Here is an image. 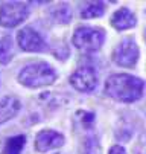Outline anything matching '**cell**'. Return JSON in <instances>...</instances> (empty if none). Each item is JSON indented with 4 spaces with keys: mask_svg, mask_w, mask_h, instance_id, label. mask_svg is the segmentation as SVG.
<instances>
[{
    "mask_svg": "<svg viewBox=\"0 0 146 154\" xmlns=\"http://www.w3.org/2000/svg\"><path fill=\"white\" fill-rule=\"evenodd\" d=\"M143 90V79L128 73H116L105 81V93L119 102H134L142 98Z\"/></svg>",
    "mask_w": 146,
    "mask_h": 154,
    "instance_id": "1",
    "label": "cell"
},
{
    "mask_svg": "<svg viewBox=\"0 0 146 154\" xmlns=\"http://www.w3.org/2000/svg\"><path fill=\"white\" fill-rule=\"evenodd\" d=\"M17 78L22 85L29 87V89H38V87L53 84L56 79V72L49 63L37 61L25 66Z\"/></svg>",
    "mask_w": 146,
    "mask_h": 154,
    "instance_id": "2",
    "label": "cell"
},
{
    "mask_svg": "<svg viewBox=\"0 0 146 154\" xmlns=\"http://www.w3.org/2000/svg\"><path fill=\"white\" fill-rule=\"evenodd\" d=\"M103 41H105V31L93 26H79L72 37L73 46L81 52H96L102 48Z\"/></svg>",
    "mask_w": 146,
    "mask_h": 154,
    "instance_id": "3",
    "label": "cell"
},
{
    "mask_svg": "<svg viewBox=\"0 0 146 154\" xmlns=\"http://www.w3.org/2000/svg\"><path fill=\"white\" fill-rule=\"evenodd\" d=\"M139 55H140V51H139L136 40L131 37H127L114 48L111 58L117 66H122V67H134L139 61Z\"/></svg>",
    "mask_w": 146,
    "mask_h": 154,
    "instance_id": "4",
    "label": "cell"
},
{
    "mask_svg": "<svg viewBox=\"0 0 146 154\" xmlns=\"http://www.w3.org/2000/svg\"><path fill=\"white\" fill-rule=\"evenodd\" d=\"M29 8L20 2H8L0 6V25L3 28H15L28 18Z\"/></svg>",
    "mask_w": 146,
    "mask_h": 154,
    "instance_id": "5",
    "label": "cell"
},
{
    "mask_svg": "<svg viewBox=\"0 0 146 154\" xmlns=\"http://www.w3.org/2000/svg\"><path fill=\"white\" fill-rule=\"evenodd\" d=\"M70 84L78 92H93L97 85V73L91 67H79L70 75Z\"/></svg>",
    "mask_w": 146,
    "mask_h": 154,
    "instance_id": "6",
    "label": "cell"
},
{
    "mask_svg": "<svg viewBox=\"0 0 146 154\" xmlns=\"http://www.w3.org/2000/svg\"><path fill=\"white\" fill-rule=\"evenodd\" d=\"M17 43L26 52H43L46 49V41L43 40V37L31 26H26L18 31Z\"/></svg>",
    "mask_w": 146,
    "mask_h": 154,
    "instance_id": "7",
    "label": "cell"
},
{
    "mask_svg": "<svg viewBox=\"0 0 146 154\" xmlns=\"http://www.w3.org/2000/svg\"><path fill=\"white\" fill-rule=\"evenodd\" d=\"M64 136L55 130H41L35 137V149L38 152H46L64 145Z\"/></svg>",
    "mask_w": 146,
    "mask_h": 154,
    "instance_id": "8",
    "label": "cell"
},
{
    "mask_svg": "<svg viewBox=\"0 0 146 154\" xmlns=\"http://www.w3.org/2000/svg\"><path fill=\"white\" fill-rule=\"evenodd\" d=\"M110 23L114 29L117 31H125V29H131L136 26L137 23V18L134 15V12L127 8V6H123L120 9H117L113 15H111V20H110Z\"/></svg>",
    "mask_w": 146,
    "mask_h": 154,
    "instance_id": "9",
    "label": "cell"
},
{
    "mask_svg": "<svg viewBox=\"0 0 146 154\" xmlns=\"http://www.w3.org/2000/svg\"><path fill=\"white\" fill-rule=\"evenodd\" d=\"M20 107L22 104L15 96H5L3 99H0V124L12 119L20 112Z\"/></svg>",
    "mask_w": 146,
    "mask_h": 154,
    "instance_id": "10",
    "label": "cell"
},
{
    "mask_svg": "<svg viewBox=\"0 0 146 154\" xmlns=\"http://www.w3.org/2000/svg\"><path fill=\"white\" fill-rule=\"evenodd\" d=\"M103 12H105V3L102 2H88L81 8L82 18H97L102 17Z\"/></svg>",
    "mask_w": 146,
    "mask_h": 154,
    "instance_id": "11",
    "label": "cell"
},
{
    "mask_svg": "<svg viewBox=\"0 0 146 154\" xmlns=\"http://www.w3.org/2000/svg\"><path fill=\"white\" fill-rule=\"evenodd\" d=\"M25 145H26V137H25L23 134L9 137V139L6 140L3 154H22Z\"/></svg>",
    "mask_w": 146,
    "mask_h": 154,
    "instance_id": "12",
    "label": "cell"
},
{
    "mask_svg": "<svg viewBox=\"0 0 146 154\" xmlns=\"http://www.w3.org/2000/svg\"><path fill=\"white\" fill-rule=\"evenodd\" d=\"M12 57V38L3 37L0 38V64H8Z\"/></svg>",
    "mask_w": 146,
    "mask_h": 154,
    "instance_id": "13",
    "label": "cell"
},
{
    "mask_svg": "<svg viewBox=\"0 0 146 154\" xmlns=\"http://www.w3.org/2000/svg\"><path fill=\"white\" fill-rule=\"evenodd\" d=\"M53 18L58 21V23H69L70 18H72V11H70V8H69L66 3L59 5V6L55 8V11H53Z\"/></svg>",
    "mask_w": 146,
    "mask_h": 154,
    "instance_id": "14",
    "label": "cell"
},
{
    "mask_svg": "<svg viewBox=\"0 0 146 154\" xmlns=\"http://www.w3.org/2000/svg\"><path fill=\"white\" fill-rule=\"evenodd\" d=\"M100 145L97 142V139L94 136H88L84 140V145H82V154H100Z\"/></svg>",
    "mask_w": 146,
    "mask_h": 154,
    "instance_id": "15",
    "label": "cell"
},
{
    "mask_svg": "<svg viewBox=\"0 0 146 154\" xmlns=\"http://www.w3.org/2000/svg\"><path fill=\"white\" fill-rule=\"evenodd\" d=\"M110 154H127V151H125V148L120 146V145H114V146H111Z\"/></svg>",
    "mask_w": 146,
    "mask_h": 154,
    "instance_id": "16",
    "label": "cell"
},
{
    "mask_svg": "<svg viewBox=\"0 0 146 154\" xmlns=\"http://www.w3.org/2000/svg\"><path fill=\"white\" fill-rule=\"evenodd\" d=\"M143 37H145V41H146V29H145V35Z\"/></svg>",
    "mask_w": 146,
    "mask_h": 154,
    "instance_id": "17",
    "label": "cell"
}]
</instances>
